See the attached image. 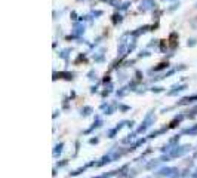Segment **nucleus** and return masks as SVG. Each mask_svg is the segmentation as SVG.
<instances>
[{"mask_svg": "<svg viewBox=\"0 0 197 178\" xmlns=\"http://www.w3.org/2000/svg\"><path fill=\"white\" fill-rule=\"evenodd\" d=\"M177 39H178V36H177V33H172L170 34V37H169V46L170 48H175V46H177Z\"/></svg>", "mask_w": 197, "mask_h": 178, "instance_id": "1", "label": "nucleus"}]
</instances>
